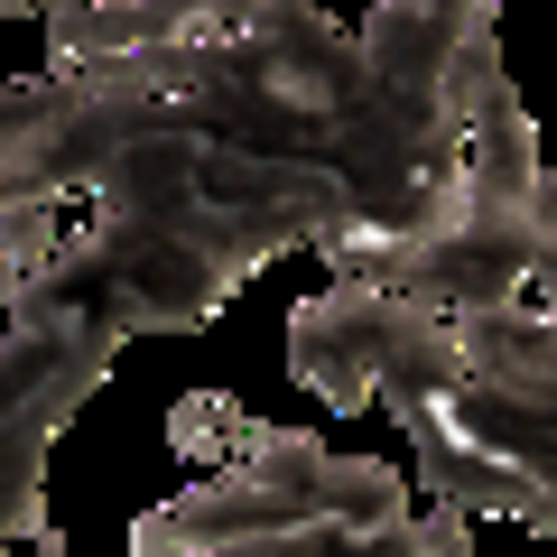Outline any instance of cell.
Here are the masks:
<instances>
[{"instance_id":"obj_1","label":"cell","mask_w":557,"mask_h":557,"mask_svg":"<svg viewBox=\"0 0 557 557\" xmlns=\"http://www.w3.org/2000/svg\"><path fill=\"white\" fill-rule=\"evenodd\" d=\"M38 20L47 65H121L242 149L354 177L362 223L317 251L325 270H354L381 242H437L465 214V168L437 139V102L399 94L317 0H47Z\"/></svg>"},{"instance_id":"obj_2","label":"cell","mask_w":557,"mask_h":557,"mask_svg":"<svg viewBox=\"0 0 557 557\" xmlns=\"http://www.w3.org/2000/svg\"><path fill=\"white\" fill-rule=\"evenodd\" d=\"M75 196L102 223L205 242L251 278L362 223L354 177L317 159H278V149H242L121 65H47V84L0 75V223Z\"/></svg>"},{"instance_id":"obj_3","label":"cell","mask_w":557,"mask_h":557,"mask_svg":"<svg viewBox=\"0 0 557 557\" xmlns=\"http://www.w3.org/2000/svg\"><path fill=\"white\" fill-rule=\"evenodd\" d=\"M168 446L205 465L196 493L131 520L139 557H465L456 502L409 511V474L381 456H335L307 428H270L223 391L168 409Z\"/></svg>"},{"instance_id":"obj_4","label":"cell","mask_w":557,"mask_h":557,"mask_svg":"<svg viewBox=\"0 0 557 557\" xmlns=\"http://www.w3.org/2000/svg\"><path fill=\"white\" fill-rule=\"evenodd\" d=\"M121 325L94 307L57 298L28 278L10 298V335H0V548H47L57 557V520H47V456L75 428V409L112 381Z\"/></svg>"},{"instance_id":"obj_5","label":"cell","mask_w":557,"mask_h":557,"mask_svg":"<svg viewBox=\"0 0 557 557\" xmlns=\"http://www.w3.org/2000/svg\"><path fill=\"white\" fill-rule=\"evenodd\" d=\"M288 372L325 409H409L456 381V317L391 278H335L288 307Z\"/></svg>"},{"instance_id":"obj_6","label":"cell","mask_w":557,"mask_h":557,"mask_svg":"<svg viewBox=\"0 0 557 557\" xmlns=\"http://www.w3.org/2000/svg\"><path fill=\"white\" fill-rule=\"evenodd\" d=\"M391 418L409 428V456H418L428 502H456L465 520H520V530H557V493H548V483L520 474L511 456H493L483 437H465L437 399H409V409H391Z\"/></svg>"},{"instance_id":"obj_7","label":"cell","mask_w":557,"mask_h":557,"mask_svg":"<svg viewBox=\"0 0 557 557\" xmlns=\"http://www.w3.org/2000/svg\"><path fill=\"white\" fill-rule=\"evenodd\" d=\"M530 298L557 307V168L539 177V205H530Z\"/></svg>"},{"instance_id":"obj_8","label":"cell","mask_w":557,"mask_h":557,"mask_svg":"<svg viewBox=\"0 0 557 557\" xmlns=\"http://www.w3.org/2000/svg\"><path fill=\"white\" fill-rule=\"evenodd\" d=\"M28 10H47V0H0V20H28Z\"/></svg>"},{"instance_id":"obj_9","label":"cell","mask_w":557,"mask_h":557,"mask_svg":"<svg viewBox=\"0 0 557 557\" xmlns=\"http://www.w3.org/2000/svg\"><path fill=\"white\" fill-rule=\"evenodd\" d=\"M465 10H493V20H502V0H465Z\"/></svg>"}]
</instances>
